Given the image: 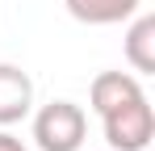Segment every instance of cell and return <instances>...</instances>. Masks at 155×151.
Segmentation results:
<instances>
[{
  "label": "cell",
  "mask_w": 155,
  "mask_h": 151,
  "mask_svg": "<svg viewBox=\"0 0 155 151\" xmlns=\"http://www.w3.org/2000/svg\"><path fill=\"white\" fill-rule=\"evenodd\" d=\"M84 139H88V113L76 101H51L34 113L38 151H80Z\"/></svg>",
  "instance_id": "cell-1"
},
{
  "label": "cell",
  "mask_w": 155,
  "mask_h": 151,
  "mask_svg": "<svg viewBox=\"0 0 155 151\" xmlns=\"http://www.w3.org/2000/svg\"><path fill=\"white\" fill-rule=\"evenodd\" d=\"M97 118L105 126V143L113 151H147V143L155 139V109L147 101V92L126 101V105H113Z\"/></svg>",
  "instance_id": "cell-2"
},
{
  "label": "cell",
  "mask_w": 155,
  "mask_h": 151,
  "mask_svg": "<svg viewBox=\"0 0 155 151\" xmlns=\"http://www.w3.org/2000/svg\"><path fill=\"white\" fill-rule=\"evenodd\" d=\"M34 109V80L17 63H0V126H17Z\"/></svg>",
  "instance_id": "cell-3"
},
{
  "label": "cell",
  "mask_w": 155,
  "mask_h": 151,
  "mask_svg": "<svg viewBox=\"0 0 155 151\" xmlns=\"http://www.w3.org/2000/svg\"><path fill=\"white\" fill-rule=\"evenodd\" d=\"M143 97V80L130 72H101L92 84H88V105L92 113H105L113 105H126V101Z\"/></svg>",
  "instance_id": "cell-4"
},
{
  "label": "cell",
  "mask_w": 155,
  "mask_h": 151,
  "mask_svg": "<svg viewBox=\"0 0 155 151\" xmlns=\"http://www.w3.org/2000/svg\"><path fill=\"white\" fill-rule=\"evenodd\" d=\"M63 4L84 25H122L138 13L143 0H63Z\"/></svg>",
  "instance_id": "cell-5"
},
{
  "label": "cell",
  "mask_w": 155,
  "mask_h": 151,
  "mask_svg": "<svg viewBox=\"0 0 155 151\" xmlns=\"http://www.w3.org/2000/svg\"><path fill=\"white\" fill-rule=\"evenodd\" d=\"M126 59L138 76L155 72V17L151 13H134V21L126 29Z\"/></svg>",
  "instance_id": "cell-6"
},
{
  "label": "cell",
  "mask_w": 155,
  "mask_h": 151,
  "mask_svg": "<svg viewBox=\"0 0 155 151\" xmlns=\"http://www.w3.org/2000/svg\"><path fill=\"white\" fill-rule=\"evenodd\" d=\"M0 151H25V143L17 134H8V126H0Z\"/></svg>",
  "instance_id": "cell-7"
}]
</instances>
